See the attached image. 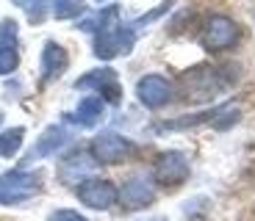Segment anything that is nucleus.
<instances>
[{
  "label": "nucleus",
  "mask_w": 255,
  "mask_h": 221,
  "mask_svg": "<svg viewBox=\"0 0 255 221\" xmlns=\"http://www.w3.org/2000/svg\"><path fill=\"white\" fill-rule=\"evenodd\" d=\"M0 44L17 47V22L14 19H3V25H0Z\"/></svg>",
  "instance_id": "nucleus-20"
},
{
  "label": "nucleus",
  "mask_w": 255,
  "mask_h": 221,
  "mask_svg": "<svg viewBox=\"0 0 255 221\" xmlns=\"http://www.w3.org/2000/svg\"><path fill=\"white\" fill-rule=\"evenodd\" d=\"M117 199L125 205L128 210H141L155 199V191H153V183L147 177H130L122 191H117Z\"/></svg>",
  "instance_id": "nucleus-9"
},
{
  "label": "nucleus",
  "mask_w": 255,
  "mask_h": 221,
  "mask_svg": "<svg viewBox=\"0 0 255 221\" xmlns=\"http://www.w3.org/2000/svg\"><path fill=\"white\" fill-rule=\"evenodd\" d=\"M100 94H103V100H109L111 105H117V102H120V97H122V91H120V86H117V83H109V86L100 88Z\"/></svg>",
  "instance_id": "nucleus-22"
},
{
  "label": "nucleus",
  "mask_w": 255,
  "mask_h": 221,
  "mask_svg": "<svg viewBox=\"0 0 255 221\" xmlns=\"http://www.w3.org/2000/svg\"><path fill=\"white\" fill-rule=\"evenodd\" d=\"M86 3L83 0H53V14L56 19H75L83 14Z\"/></svg>",
  "instance_id": "nucleus-18"
},
{
  "label": "nucleus",
  "mask_w": 255,
  "mask_h": 221,
  "mask_svg": "<svg viewBox=\"0 0 255 221\" xmlns=\"http://www.w3.org/2000/svg\"><path fill=\"white\" fill-rule=\"evenodd\" d=\"M70 141V133L64 130L61 125H50L42 136H39L36 147H33L31 158H47V155H53V152L64 149V144Z\"/></svg>",
  "instance_id": "nucleus-12"
},
{
  "label": "nucleus",
  "mask_w": 255,
  "mask_h": 221,
  "mask_svg": "<svg viewBox=\"0 0 255 221\" xmlns=\"http://www.w3.org/2000/svg\"><path fill=\"white\" fill-rule=\"evenodd\" d=\"M42 191V174L39 171H6L0 174V205L28 202L31 196Z\"/></svg>",
  "instance_id": "nucleus-1"
},
{
  "label": "nucleus",
  "mask_w": 255,
  "mask_h": 221,
  "mask_svg": "<svg viewBox=\"0 0 255 221\" xmlns=\"http://www.w3.org/2000/svg\"><path fill=\"white\" fill-rule=\"evenodd\" d=\"M169 6H172V0H164V3H161V6L155 8V11H150V14H144V17H139V19H136V25H147L150 19H158V17H161V14H164Z\"/></svg>",
  "instance_id": "nucleus-23"
},
{
  "label": "nucleus",
  "mask_w": 255,
  "mask_h": 221,
  "mask_svg": "<svg viewBox=\"0 0 255 221\" xmlns=\"http://www.w3.org/2000/svg\"><path fill=\"white\" fill-rule=\"evenodd\" d=\"M97 169V160L92 158L89 152H75V155H67L58 166V174L61 180L72 183V180H83V177H92Z\"/></svg>",
  "instance_id": "nucleus-10"
},
{
  "label": "nucleus",
  "mask_w": 255,
  "mask_h": 221,
  "mask_svg": "<svg viewBox=\"0 0 255 221\" xmlns=\"http://www.w3.org/2000/svg\"><path fill=\"white\" fill-rule=\"evenodd\" d=\"M47 221H86V219H83L81 213H75V210L64 208V210H53V213L47 216Z\"/></svg>",
  "instance_id": "nucleus-21"
},
{
  "label": "nucleus",
  "mask_w": 255,
  "mask_h": 221,
  "mask_svg": "<svg viewBox=\"0 0 255 221\" xmlns=\"http://www.w3.org/2000/svg\"><path fill=\"white\" fill-rule=\"evenodd\" d=\"M103 114H106V102H103L100 97H86V100H81L75 114L67 116V122L81 125V127H95L97 122L103 119Z\"/></svg>",
  "instance_id": "nucleus-13"
},
{
  "label": "nucleus",
  "mask_w": 255,
  "mask_h": 221,
  "mask_svg": "<svg viewBox=\"0 0 255 221\" xmlns=\"http://www.w3.org/2000/svg\"><path fill=\"white\" fill-rule=\"evenodd\" d=\"M67 64H70V56L61 44L45 42V47H42V80H56L67 70Z\"/></svg>",
  "instance_id": "nucleus-11"
},
{
  "label": "nucleus",
  "mask_w": 255,
  "mask_h": 221,
  "mask_svg": "<svg viewBox=\"0 0 255 221\" xmlns=\"http://www.w3.org/2000/svg\"><path fill=\"white\" fill-rule=\"evenodd\" d=\"M14 6H19L22 11H25V17H28L31 25H39V22H45V17H47L50 0H14Z\"/></svg>",
  "instance_id": "nucleus-16"
},
{
  "label": "nucleus",
  "mask_w": 255,
  "mask_h": 221,
  "mask_svg": "<svg viewBox=\"0 0 255 221\" xmlns=\"http://www.w3.org/2000/svg\"><path fill=\"white\" fill-rule=\"evenodd\" d=\"M141 221H166L164 216H155V219H141Z\"/></svg>",
  "instance_id": "nucleus-24"
},
{
  "label": "nucleus",
  "mask_w": 255,
  "mask_h": 221,
  "mask_svg": "<svg viewBox=\"0 0 255 221\" xmlns=\"http://www.w3.org/2000/svg\"><path fill=\"white\" fill-rule=\"evenodd\" d=\"M222 111L211 108V111H203V114H191V116H183V119H169L164 125H158L161 130H180V127H191V125H203V122H211L214 116H219Z\"/></svg>",
  "instance_id": "nucleus-17"
},
{
  "label": "nucleus",
  "mask_w": 255,
  "mask_h": 221,
  "mask_svg": "<svg viewBox=\"0 0 255 221\" xmlns=\"http://www.w3.org/2000/svg\"><path fill=\"white\" fill-rule=\"evenodd\" d=\"M133 42H136V33L130 28L120 25V22H109L106 28H100L95 33V56L100 61H111V58L130 50Z\"/></svg>",
  "instance_id": "nucleus-2"
},
{
  "label": "nucleus",
  "mask_w": 255,
  "mask_h": 221,
  "mask_svg": "<svg viewBox=\"0 0 255 221\" xmlns=\"http://www.w3.org/2000/svg\"><path fill=\"white\" fill-rule=\"evenodd\" d=\"M22 139H25L22 127H8L0 133V158H14L22 147Z\"/></svg>",
  "instance_id": "nucleus-15"
},
{
  "label": "nucleus",
  "mask_w": 255,
  "mask_h": 221,
  "mask_svg": "<svg viewBox=\"0 0 255 221\" xmlns=\"http://www.w3.org/2000/svg\"><path fill=\"white\" fill-rule=\"evenodd\" d=\"M109 83H117V72L111 67H100V70H92L83 77H78L75 88H103Z\"/></svg>",
  "instance_id": "nucleus-14"
},
{
  "label": "nucleus",
  "mask_w": 255,
  "mask_h": 221,
  "mask_svg": "<svg viewBox=\"0 0 255 221\" xmlns=\"http://www.w3.org/2000/svg\"><path fill=\"white\" fill-rule=\"evenodd\" d=\"M200 39H203V44L208 50H225V47H233V44L242 39V28H239L230 17L214 14V17L205 19L203 36Z\"/></svg>",
  "instance_id": "nucleus-5"
},
{
  "label": "nucleus",
  "mask_w": 255,
  "mask_h": 221,
  "mask_svg": "<svg viewBox=\"0 0 255 221\" xmlns=\"http://www.w3.org/2000/svg\"><path fill=\"white\" fill-rule=\"evenodd\" d=\"M78 199L92 210H109L111 205L117 202V188L109 180L92 177V180H83V183L78 185Z\"/></svg>",
  "instance_id": "nucleus-6"
},
{
  "label": "nucleus",
  "mask_w": 255,
  "mask_h": 221,
  "mask_svg": "<svg viewBox=\"0 0 255 221\" xmlns=\"http://www.w3.org/2000/svg\"><path fill=\"white\" fill-rule=\"evenodd\" d=\"M225 77L219 70H208V67H194V70L183 72L180 75V86L186 88L183 97L186 100H208V97H214L219 91V88L225 86Z\"/></svg>",
  "instance_id": "nucleus-3"
},
{
  "label": "nucleus",
  "mask_w": 255,
  "mask_h": 221,
  "mask_svg": "<svg viewBox=\"0 0 255 221\" xmlns=\"http://www.w3.org/2000/svg\"><path fill=\"white\" fill-rule=\"evenodd\" d=\"M97 3H106V0H97Z\"/></svg>",
  "instance_id": "nucleus-25"
},
{
  "label": "nucleus",
  "mask_w": 255,
  "mask_h": 221,
  "mask_svg": "<svg viewBox=\"0 0 255 221\" xmlns=\"http://www.w3.org/2000/svg\"><path fill=\"white\" fill-rule=\"evenodd\" d=\"M17 67H19L17 47H6V44H0V75H11Z\"/></svg>",
  "instance_id": "nucleus-19"
},
{
  "label": "nucleus",
  "mask_w": 255,
  "mask_h": 221,
  "mask_svg": "<svg viewBox=\"0 0 255 221\" xmlns=\"http://www.w3.org/2000/svg\"><path fill=\"white\" fill-rule=\"evenodd\" d=\"M133 152H136V147L130 144L125 136H120V133H114V130H106V133H97L95 139H92L89 155L97 163H122V160H128Z\"/></svg>",
  "instance_id": "nucleus-4"
},
{
  "label": "nucleus",
  "mask_w": 255,
  "mask_h": 221,
  "mask_svg": "<svg viewBox=\"0 0 255 221\" xmlns=\"http://www.w3.org/2000/svg\"><path fill=\"white\" fill-rule=\"evenodd\" d=\"M153 174L161 185H180L189 177V160L183 152H164L155 160Z\"/></svg>",
  "instance_id": "nucleus-7"
},
{
  "label": "nucleus",
  "mask_w": 255,
  "mask_h": 221,
  "mask_svg": "<svg viewBox=\"0 0 255 221\" xmlns=\"http://www.w3.org/2000/svg\"><path fill=\"white\" fill-rule=\"evenodd\" d=\"M136 97L147 108H161L172 100V83L161 75H144L136 83Z\"/></svg>",
  "instance_id": "nucleus-8"
}]
</instances>
